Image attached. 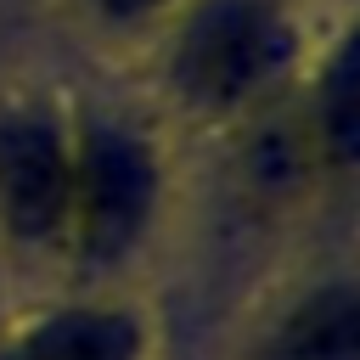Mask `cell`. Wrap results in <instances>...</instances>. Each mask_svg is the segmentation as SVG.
Masks as SVG:
<instances>
[{
    "label": "cell",
    "instance_id": "2",
    "mask_svg": "<svg viewBox=\"0 0 360 360\" xmlns=\"http://www.w3.org/2000/svg\"><path fill=\"white\" fill-rule=\"evenodd\" d=\"M158 202V158L124 124H90L73 141V202L68 236L84 259H118L141 242Z\"/></svg>",
    "mask_w": 360,
    "mask_h": 360
},
{
    "label": "cell",
    "instance_id": "7",
    "mask_svg": "<svg viewBox=\"0 0 360 360\" xmlns=\"http://www.w3.org/2000/svg\"><path fill=\"white\" fill-rule=\"evenodd\" d=\"M101 17H112V22H141V17H152V11H163L169 0H90Z\"/></svg>",
    "mask_w": 360,
    "mask_h": 360
},
{
    "label": "cell",
    "instance_id": "1",
    "mask_svg": "<svg viewBox=\"0 0 360 360\" xmlns=\"http://www.w3.org/2000/svg\"><path fill=\"white\" fill-rule=\"evenodd\" d=\"M292 22L270 0H202L169 56V79L197 112H236L259 101L292 62Z\"/></svg>",
    "mask_w": 360,
    "mask_h": 360
},
{
    "label": "cell",
    "instance_id": "3",
    "mask_svg": "<svg viewBox=\"0 0 360 360\" xmlns=\"http://www.w3.org/2000/svg\"><path fill=\"white\" fill-rule=\"evenodd\" d=\"M73 141L51 112H11L0 124V225L22 248L68 236Z\"/></svg>",
    "mask_w": 360,
    "mask_h": 360
},
{
    "label": "cell",
    "instance_id": "4",
    "mask_svg": "<svg viewBox=\"0 0 360 360\" xmlns=\"http://www.w3.org/2000/svg\"><path fill=\"white\" fill-rule=\"evenodd\" d=\"M17 360H141V321L124 309H68L51 315Z\"/></svg>",
    "mask_w": 360,
    "mask_h": 360
},
{
    "label": "cell",
    "instance_id": "6",
    "mask_svg": "<svg viewBox=\"0 0 360 360\" xmlns=\"http://www.w3.org/2000/svg\"><path fill=\"white\" fill-rule=\"evenodd\" d=\"M315 152L321 163H354V45L343 39L332 68L321 73V101H315Z\"/></svg>",
    "mask_w": 360,
    "mask_h": 360
},
{
    "label": "cell",
    "instance_id": "5",
    "mask_svg": "<svg viewBox=\"0 0 360 360\" xmlns=\"http://www.w3.org/2000/svg\"><path fill=\"white\" fill-rule=\"evenodd\" d=\"M354 354H360V309L349 287H326L309 304H298L270 349V360H354Z\"/></svg>",
    "mask_w": 360,
    "mask_h": 360
}]
</instances>
